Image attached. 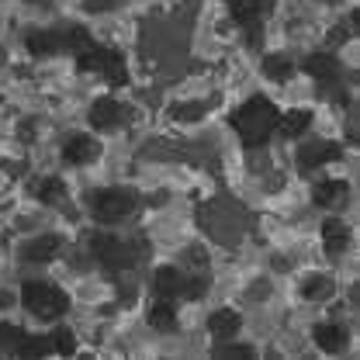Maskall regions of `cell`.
Here are the masks:
<instances>
[{
	"mask_svg": "<svg viewBox=\"0 0 360 360\" xmlns=\"http://www.w3.org/2000/svg\"><path fill=\"white\" fill-rule=\"evenodd\" d=\"M274 122H277V111H274V104H270L267 97H250L232 115V129L239 132L243 146H250V149H260L274 135Z\"/></svg>",
	"mask_w": 360,
	"mask_h": 360,
	"instance_id": "1",
	"label": "cell"
},
{
	"mask_svg": "<svg viewBox=\"0 0 360 360\" xmlns=\"http://www.w3.org/2000/svg\"><path fill=\"white\" fill-rule=\"evenodd\" d=\"M21 302L39 315L42 322H52V319H59V315L70 309L66 295H63L59 288H52V284H42V281L25 284V288H21Z\"/></svg>",
	"mask_w": 360,
	"mask_h": 360,
	"instance_id": "2",
	"label": "cell"
},
{
	"mask_svg": "<svg viewBox=\"0 0 360 360\" xmlns=\"http://www.w3.org/2000/svg\"><path fill=\"white\" fill-rule=\"evenodd\" d=\"M135 208V194L132 191H97V198H94V215L101 219V222H118V219H125L129 212Z\"/></svg>",
	"mask_w": 360,
	"mask_h": 360,
	"instance_id": "3",
	"label": "cell"
},
{
	"mask_svg": "<svg viewBox=\"0 0 360 360\" xmlns=\"http://www.w3.org/2000/svg\"><path fill=\"white\" fill-rule=\"evenodd\" d=\"M90 246H94V257H97L101 264H108V267H129V264H132V250H129L122 239H115V236L97 232V236L90 239Z\"/></svg>",
	"mask_w": 360,
	"mask_h": 360,
	"instance_id": "4",
	"label": "cell"
},
{
	"mask_svg": "<svg viewBox=\"0 0 360 360\" xmlns=\"http://www.w3.org/2000/svg\"><path fill=\"white\" fill-rule=\"evenodd\" d=\"M97 153H101V149H97V142H94L90 135H73V139L63 146V160H66L70 167H84Z\"/></svg>",
	"mask_w": 360,
	"mask_h": 360,
	"instance_id": "5",
	"label": "cell"
},
{
	"mask_svg": "<svg viewBox=\"0 0 360 360\" xmlns=\"http://www.w3.org/2000/svg\"><path fill=\"white\" fill-rule=\"evenodd\" d=\"M340 156V146H333V142H305L302 146V153H298V163L305 167V170H315V167H322V163H329V160H336Z\"/></svg>",
	"mask_w": 360,
	"mask_h": 360,
	"instance_id": "6",
	"label": "cell"
},
{
	"mask_svg": "<svg viewBox=\"0 0 360 360\" xmlns=\"http://www.w3.org/2000/svg\"><path fill=\"white\" fill-rule=\"evenodd\" d=\"M277 132L284 135V139H302V135L309 132V125H312V115L309 111H288V115H277Z\"/></svg>",
	"mask_w": 360,
	"mask_h": 360,
	"instance_id": "7",
	"label": "cell"
},
{
	"mask_svg": "<svg viewBox=\"0 0 360 360\" xmlns=\"http://www.w3.org/2000/svg\"><path fill=\"white\" fill-rule=\"evenodd\" d=\"M59 246H63L59 236H39V239H32V243L25 246V260H28V264H49V260L59 253Z\"/></svg>",
	"mask_w": 360,
	"mask_h": 360,
	"instance_id": "8",
	"label": "cell"
},
{
	"mask_svg": "<svg viewBox=\"0 0 360 360\" xmlns=\"http://www.w3.org/2000/svg\"><path fill=\"white\" fill-rule=\"evenodd\" d=\"M180 288H184V274L177 267H160L153 274V291L160 298H180Z\"/></svg>",
	"mask_w": 360,
	"mask_h": 360,
	"instance_id": "9",
	"label": "cell"
},
{
	"mask_svg": "<svg viewBox=\"0 0 360 360\" xmlns=\"http://www.w3.org/2000/svg\"><path fill=\"white\" fill-rule=\"evenodd\" d=\"M118 118H122V108H118V101H111V97H101V101L90 108V125H94V129H111V125H118Z\"/></svg>",
	"mask_w": 360,
	"mask_h": 360,
	"instance_id": "10",
	"label": "cell"
},
{
	"mask_svg": "<svg viewBox=\"0 0 360 360\" xmlns=\"http://www.w3.org/2000/svg\"><path fill=\"white\" fill-rule=\"evenodd\" d=\"M229 11H232V18H236L239 25L253 28V25L260 21V14L267 11V0H229Z\"/></svg>",
	"mask_w": 360,
	"mask_h": 360,
	"instance_id": "11",
	"label": "cell"
},
{
	"mask_svg": "<svg viewBox=\"0 0 360 360\" xmlns=\"http://www.w3.org/2000/svg\"><path fill=\"white\" fill-rule=\"evenodd\" d=\"M322 239H326V250L343 253V250L350 246V229L343 225V219H326V225H322Z\"/></svg>",
	"mask_w": 360,
	"mask_h": 360,
	"instance_id": "12",
	"label": "cell"
},
{
	"mask_svg": "<svg viewBox=\"0 0 360 360\" xmlns=\"http://www.w3.org/2000/svg\"><path fill=\"white\" fill-rule=\"evenodd\" d=\"M343 198H347V184L343 180H322L312 194V201L319 208H336Z\"/></svg>",
	"mask_w": 360,
	"mask_h": 360,
	"instance_id": "13",
	"label": "cell"
},
{
	"mask_svg": "<svg viewBox=\"0 0 360 360\" xmlns=\"http://www.w3.org/2000/svg\"><path fill=\"white\" fill-rule=\"evenodd\" d=\"M315 347L319 350H326V354H340L343 347H347V336H343V329L340 326H315Z\"/></svg>",
	"mask_w": 360,
	"mask_h": 360,
	"instance_id": "14",
	"label": "cell"
},
{
	"mask_svg": "<svg viewBox=\"0 0 360 360\" xmlns=\"http://www.w3.org/2000/svg\"><path fill=\"white\" fill-rule=\"evenodd\" d=\"M212 333H215V340H232L236 333H239V312H232V309H219V312L212 315Z\"/></svg>",
	"mask_w": 360,
	"mask_h": 360,
	"instance_id": "15",
	"label": "cell"
},
{
	"mask_svg": "<svg viewBox=\"0 0 360 360\" xmlns=\"http://www.w3.org/2000/svg\"><path fill=\"white\" fill-rule=\"evenodd\" d=\"M305 73H312L315 80H336L340 66H336V59L329 52H315V56L305 59Z\"/></svg>",
	"mask_w": 360,
	"mask_h": 360,
	"instance_id": "16",
	"label": "cell"
},
{
	"mask_svg": "<svg viewBox=\"0 0 360 360\" xmlns=\"http://www.w3.org/2000/svg\"><path fill=\"white\" fill-rule=\"evenodd\" d=\"M101 73L115 84V87H122V84H129V70H125V59L118 56V52H111V49H104V59H101Z\"/></svg>",
	"mask_w": 360,
	"mask_h": 360,
	"instance_id": "17",
	"label": "cell"
},
{
	"mask_svg": "<svg viewBox=\"0 0 360 360\" xmlns=\"http://www.w3.org/2000/svg\"><path fill=\"white\" fill-rule=\"evenodd\" d=\"M149 326H153V329H163V333L177 329V312H174L170 298H160V302L149 309Z\"/></svg>",
	"mask_w": 360,
	"mask_h": 360,
	"instance_id": "18",
	"label": "cell"
},
{
	"mask_svg": "<svg viewBox=\"0 0 360 360\" xmlns=\"http://www.w3.org/2000/svg\"><path fill=\"white\" fill-rule=\"evenodd\" d=\"M25 45H28L32 56H49V52L59 49V39H56L52 32H32V35L25 39Z\"/></svg>",
	"mask_w": 360,
	"mask_h": 360,
	"instance_id": "19",
	"label": "cell"
},
{
	"mask_svg": "<svg viewBox=\"0 0 360 360\" xmlns=\"http://www.w3.org/2000/svg\"><path fill=\"white\" fill-rule=\"evenodd\" d=\"M264 70H267V77H274V80H291L295 63H291L288 56H267V59H264Z\"/></svg>",
	"mask_w": 360,
	"mask_h": 360,
	"instance_id": "20",
	"label": "cell"
},
{
	"mask_svg": "<svg viewBox=\"0 0 360 360\" xmlns=\"http://www.w3.org/2000/svg\"><path fill=\"white\" fill-rule=\"evenodd\" d=\"M333 291V281L326 277V274H315V277H309L305 284H302V295L309 298V302H319V298H326Z\"/></svg>",
	"mask_w": 360,
	"mask_h": 360,
	"instance_id": "21",
	"label": "cell"
},
{
	"mask_svg": "<svg viewBox=\"0 0 360 360\" xmlns=\"http://www.w3.org/2000/svg\"><path fill=\"white\" fill-rule=\"evenodd\" d=\"M52 347H49V340H39V336H21L18 340V354L21 357H45Z\"/></svg>",
	"mask_w": 360,
	"mask_h": 360,
	"instance_id": "22",
	"label": "cell"
},
{
	"mask_svg": "<svg viewBox=\"0 0 360 360\" xmlns=\"http://www.w3.org/2000/svg\"><path fill=\"white\" fill-rule=\"evenodd\" d=\"M49 347H52L56 354H63V357H73L77 340H73V333H70V329H56V333H52V340H49Z\"/></svg>",
	"mask_w": 360,
	"mask_h": 360,
	"instance_id": "23",
	"label": "cell"
},
{
	"mask_svg": "<svg viewBox=\"0 0 360 360\" xmlns=\"http://www.w3.org/2000/svg\"><path fill=\"white\" fill-rule=\"evenodd\" d=\"M101 59H104V49H97V45H87V49H80V52H77V63H80V70H84V73L101 70Z\"/></svg>",
	"mask_w": 360,
	"mask_h": 360,
	"instance_id": "24",
	"label": "cell"
},
{
	"mask_svg": "<svg viewBox=\"0 0 360 360\" xmlns=\"http://www.w3.org/2000/svg\"><path fill=\"white\" fill-rule=\"evenodd\" d=\"M18 340H21V329H14V326L0 322V350H7V347H18Z\"/></svg>",
	"mask_w": 360,
	"mask_h": 360,
	"instance_id": "25",
	"label": "cell"
},
{
	"mask_svg": "<svg viewBox=\"0 0 360 360\" xmlns=\"http://www.w3.org/2000/svg\"><path fill=\"white\" fill-rule=\"evenodd\" d=\"M59 191H63V184H59V180H42L39 198H42V201H56V198H59Z\"/></svg>",
	"mask_w": 360,
	"mask_h": 360,
	"instance_id": "26",
	"label": "cell"
},
{
	"mask_svg": "<svg viewBox=\"0 0 360 360\" xmlns=\"http://www.w3.org/2000/svg\"><path fill=\"white\" fill-rule=\"evenodd\" d=\"M219 354L222 357H250V347H229V343H222Z\"/></svg>",
	"mask_w": 360,
	"mask_h": 360,
	"instance_id": "27",
	"label": "cell"
},
{
	"mask_svg": "<svg viewBox=\"0 0 360 360\" xmlns=\"http://www.w3.org/2000/svg\"><path fill=\"white\" fill-rule=\"evenodd\" d=\"M118 0H87V7L90 11H108V7H115Z\"/></svg>",
	"mask_w": 360,
	"mask_h": 360,
	"instance_id": "28",
	"label": "cell"
}]
</instances>
